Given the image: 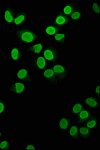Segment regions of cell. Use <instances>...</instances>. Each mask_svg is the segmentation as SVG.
Masks as SVG:
<instances>
[{
    "mask_svg": "<svg viewBox=\"0 0 100 150\" xmlns=\"http://www.w3.org/2000/svg\"><path fill=\"white\" fill-rule=\"evenodd\" d=\"M85 11L81 4L79 3L69 16L71 24H81L85 16Z\"/></svg>",
    "mask_w": 100,
    "mask_h": 150,
    "instance_id": "2e32d148",
    "label": "cell"
},
{
    "mask_svg": "<svg viewBox=\"0 0 100 150\" xmlns=\"http://www.w3.org/2000/svg\"><path fill=\"white\" fill-rule=\"evenodd\" d=\"M44 57L49 66L59 63L61 59V50L57 45L49 43L45 45L43 53Z\"/></svg>",
    "mask_w": 100,
    "mask_h": 150,
    "instance_id": "7a4b0ae2",
    "label": "cell"
},
{
    "mask_svg": "<svg viewBox=\"0 0 100 150\" xmlns=\"http://www.w3.org/2000/svg\"><path fill=\"white\" fill-rule=\"evenodd\" d=\"M7 101L5 97L0 96V120L5 116L6 113Z\"/></svg>",
    "mask_w": 100,
    "mask_h": 150,
    "instance_id": "484cf974",
    "label": "cell"
},
{
    "mask_svg": "<svg viewBox=\"0 0 100 150\" xmlns=\"http://www.w3.org/2000/svg\"><path fill=\"white\" fill-rule=\"evenodd\" d=\"M23 149L25 150H38V147H37V146L34 143H28L25 145Z\"/></svg>",
    "mask_w": 100,
    "mask_h": 150,
    "instance_id": "83f0119b",
    "label": "cell"
},
{
    "mask_svg": "<svg viewBox=\"0 0 100 150\" xmlns=\"http://www.w3.org/2000/svg\"><path fill=\"white\" fill-rule=\"evenodd\" d=\"M11 32L17 44L20 46L31 44L44 38L34 28L24 27L12 30Z\"/></svg>",
    "mask_w": 100,
    "mask_h": 150,
    "instance_id": "6da1fadb",
    "label": "cell"
},
{
    "mask_svg": "<svg viewBox=\"0 0 100 150\" xmlns=\"http://www.w3.org/2000/svg\"><path fill=\"white\" fill-rule=\"evenodd\" d=\"M40 77L42 80L47 83L50 88L57 89L60 84L56 76L50 66L48 67L46 69L40 73Z\"/></svg>",
    "mask_w": 100,
    "mask_h": 150,
    "instance_id": "9c48e42d",
    "label": "cell"
},
{
    "mask_svg": "<svg viewBox=\"0 0 100 150\" xmlns=\"http://www.w3.org/2000/svg\"><path fill=\"white\" fill-rule=\"evenodd\" d=\"M29 16L30 11L26 8L18 10L11 27L10 32L15 29L24 27L29 21Z\"/></svg>",
    "mask_w": 100,
    "mask_h": 150,
    "instance_id": "ba28073f",
    "label": "cell"
},
{
    "mask_svg": "<svg viewBox=\"0 0 100 150\" xmlns=\"http://www.w3.org/2000/svg\"><path fill=\"white\" fill-rule=\"evenodd\" d=\"M29 86L24 82L12 79L8 85L7 92L10 96H14L20 98L25 95L28 92Z\"/></svg>",
    "mask_w": 100,
    "mask_h": 150,
    "instance_id": "3957f363",
    "label": "cell"
},
{
    "mask_svg": "<svg viewBox=\"0 0 100 150\" xmlns=\"http://www.w3.org/2000/svg\"><path fill=\"white\" fill-rule=\"evenodd\" d=\"M5 134L4 133V132L0 128V139L3 138L4 137H6Z\"/></svg>",
    "mask_w": 100,
    "mask_h": 150,
    "instance_id": "f1b7e54d",
    "label": "cell"
},
{
    "mask_svg": "<svg viewBox=\"0 0 100 150\" xmlns=\"http://www.w3.org/2000/svg\"><path fill=\"white\" fill-rule=\"evenodd\" d=\"M17 11V8L15 5L8 2L6 3L5 8L2 12L1 19L5 25L6 27L8 29V32H10L11 27Z\"/></svg>",
    "mask_w": 100,
    "mask_h": 150,
    "instance_id": "277c9868",
    "label": "cell"
},
{
    "mask_svg": "<svg viewBox=\"0 0 100 150\" xmlns=\"http://www.w3.org/2000/svg\"><path fill=\"white\" fill-rule=\"evenodd\" d=\"M26 56L24 49L17 43L13 44L9 48V60L13 64L20 66Z\"/></svg>",
    "mask_w": 100,
    "mask_h": 150,
    "instance_id": "5b68a950",
    "label": "cell"
},
{
    "mask_svg": "<svg viewBox=\"0 0 100 150\" xmlns=\"http://www.w3.org/2000/svg\"><path fill=\"white\" fill-rule=\"evenodd\" d=\"M74 124L73 117L66 115L61 116L57 120V129L59 132L67 134Z\"/></svg>",
    "mask_w": 100,
    "mask_h": 150,
    "instance_id": "5bb4252c",
    "label": "cell"
},
{
    "mask_svg": "<svg viewBox=\"0 0 100 150\" xmlns=\"http://www.w3.org/2000/svg\"><path fill=\"white\" fill-rule=\"evenodd\" d=\"M79 125L74 123L73 124L69 131L67 132V136L71 141L78 143L80 141V137L79 134Z\"/></svg>",
    "mask_w": 100,
    "mask_h": 150,
    "instance_id": "44dd1931",
    "label": "cell"
},
{
    "mask_svg": "<svg viewBox=\"0 0 100 150\" xmlns=\"http://www.w3.org/2000/svg\"><path fill=\"white\" fill-rule=\"evenodd\" d=\"M85 108V105L81 101V99L73 101V103L69 105V116L71 117H75Z\"/></svg>",
    "mask_w": 100,
    "mask_h": 150,
    "instance_id": "ffe728a7",
    "label": "cell"
},
{
    "mask_svg": "<svg viewBox=\"0 0 100 150\" xmlns=\"http://www.w3.org/2000/svg\"><path fill=\"white\" fill-rule=\"evenodd\" d=\"M15 79L24 82L29 85H33L36 83L32 72L28 67H22L16 69L15 73Z\"/></svg>",
    "mask_w": 100,
    "mask_h": 150,
    "instance_id": "52a82bcc",
    "label": "cell"
},
{
    "mask_svg": "<svg viewBox=\"0 0 100 150\" xmlns=\"http://www.w3.org/2000/svg\"><path fill=\"white\" fill-rule=\"evenodd\" d=\"M51 23L60 27L66 28L67 26L71 24V19L69 17L64 15L59 8L53 16Z\"/></svg>",
    "mask_w": 100,
    "mask_h": 150,
    "instance_id": "7c38bea8",
    "label": "cell"
},
{
    "mask_svg": "<svg viewBox=\"0 0 100 150\" xmlns=\"http://www.w3.org/2000/svg\"><path fill=\"white\" fill-rule=\"evenodd\" d=\"M66 28L56 26L51 23L42 26L41 30V34L44 37L52 38L59 33L66 31Z\"/></svg>",
    "mask_w": 100,
    "mask_h": 150,
    "instance_id": "4fadbf2b",
    "label": "cell"
},
{
    "mask_svg": "<svg viewBox=\"0 0 100 150\" xmlns=\"http://www.w3.org/2000/svg\"><path fill=\"white\" fill-rule=\"evenodd\" d=\"M45 37L41 39L36 41L32 44L27 45L25 48V52L26 56L34 55L39 56L43 55V51L45 48Z\"/></svg>",
    "mask_w": 100,
    "mask_h": 150,
    "instance_id": "30bf717a",
    "label": "cell"
},
{
    "mask_svg": "<svg viewBox=\"0 0 100 150\" xmlns=\"http://www.w3.org/2000/svg\"><path fill=\"white\" fill-rule=\"evenodd\" d=\"M50 67L60 83L69 79V69L65 64L59 63Z\"/></svg>",
    "mask_w": 100,
    "mask_h": 150,
    "instance_id": "8fae6325",
    "label": "cell"
},
{
    "mask_svg": "<svg viewBox=\"0 0 100 150\" xmlns=\"http://www.w3.org/2000/svg\"><path fill=\"white\" fill-rule=\"evenodd\" d=\"M13 150V143L7 137L0 139V150Z\"/></svg>",
    "mask_w": 100,
    "mask_h": 150,
    "instance_id": "d4e9b609",
    "label": "cell"
},
{
    "mask_svg": "<svg viewBox=\"0 0 100 150\" xmlns=\"http://www.w3.org/2000/svg\"><path fill=\"white\" fill-rule=\"evenodd\" d=\"M79 3V1L77 0H67L61 4L60 9L64 15L69 17Z\"/></svg>",
    "mask_w": 100,
    "mask_h": 150,
    "instance_id": "ac0fdd59",
    "label": "cell"
},
{
    "mask_svg": "<svg viewBox=\"0 0 100 150\" xmlns=\"http://www.w3.org/2000/svg\"><path fill=\"white\" fill-rule=\"evenodd\" d=\"M93 95L98 99L100 100V84L95 83L93 85Z\"/></svg>",
    "mask_w": 100,
    "mask_h": 150,
    "instance_id": "4316f807",
    "label": "cell"
},
{
    "mask_svg": "<svg viewBox=\"0 0 100 150\" xmlns=\"http://www.w3.org/2000/svg\"><path fill=\"white\" fill-rule=\"evenodd\" d=\"M90 12L95 16H100V1L93 0L91 1L89 6Z\"/></svg>",
    "mask_w": 100,
    "mask_h": 150,
    "instance_id": "cb8c5ba5",
    "label": "cell"
},
{
    "mask_svg": "<svg viewBox=\"0 0 100 150\" xmlns=\"http://www.w3.org/2000/svg\"><path fill=\"white\" fill-rule=\"evenodd\" d=\"M84 125L93 131H96L100 125V118L98 115L97 114L94 113Z\"/></svg>",
    "mask_w": 100,
    "mask_h": 150,
    "instance_id": "603a6c76",
    "label": "cell"
},
{
    "mask_svg": "<svg viewBox=\"0 0 100 150\" xmlns=\"http://www.w3.org/2000/svg\"><path fill=\"white\" fill-rule=\"evenodd\" d=\"M85 107L92 111H96L100 109V100L98 99L92 94H88L81 99Z\"/></svg>",
    "mask_w": 100,
    "mask_h": 150,
    "instance_id": "9a60e30c",
    "label": "cell"
},
{
    "mask_svg": "<svg viewBox=\"0 0 100 150\" xmlns=\"http://www.w3.org/2000/svg\"><path fill=\"white\" fill-rule=\"evenodd\" d=\"M79 134L81 141L86 142L90 141L93 135V131L84 125H81L79 126Z\"/></svg>",
    "mask_w": 100,
    "mask_h": 150,
    "instance_id": "7402d4cb",
    "label": "cell"
},
{
    "mask_svg": "<svg viewBox=\"0 0 100 150\" xmlns=\"http://www.w3.org/2000/svg\"><path fill=\"white\" fill-rule=\"evenodd\" d=\"M25 60L29 65L30 68L35 72H42L49 66L43 55H30L26 57Z\"/></svg>",
    "mask_w": 100,
    "mask_h": 150,
    "instance_id": "8992f818",
    "label": "cell"
},
{
    "mask_svg": "<svg viewBox=\"0 0 100 150\" xmlns=\"http://www.w3.org/2000/svg\"><path fill=\"white\" fill-rule=\"evenodd\" d=\"M52 39L54 44L65 48L69 39V33L66 31L59 33L52 38Z\"/></svg>",
    "mask_w": 100,
    "mask_h": 150,
    "instance_id": "d6986e66",
    "label": "cell"
},
{
    "mask_svg": "<svg viewBox=\"0 0 100 150\" xmlns=\"http://www.w3.org/2000/svg\"><path fill=\"white\" fill-rule=\"evenodd\" d=\"M93 114V111L85 107L74 117V123L79 125H84Z\"/></svg>",
    "mask_w": 100,
    "mask_h": 150,
    "instance_id": "e0dca14e",
    "label": "cell"
}]
</instances>
